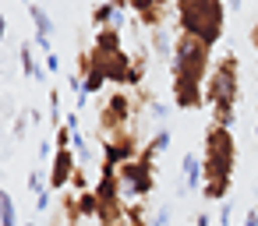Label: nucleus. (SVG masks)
<instances>
[{
  "label": "nucleus",
  "instance_id": "obj_33",
  "mask_svg": "<svg viewBox=\"0 0 258 226\" xmlns=\"http://www.w3.org/2000/svg\"><path fill=\"white\" fill-rule=\"evenodd\" d=\"M43 64H46V71H50V74H57V71H60V57H57V53H46V57H43Z\"/></svg>",
  "mask_w": 258,
  "mask_h": 226
},
{
  "label": "nucleus",
  "instance_id": "obj_44",
  "mask_svg": "<svg viewBox=\"0 0 258 226\" xmlns=\"http://www.w3.org/2000/svg\"><path fill=\"white\" fill-rule=\"evenodd\" d=\"M254 138H258V124H254Z\"/></svg>",
  "mask_w": 258,
  "mask_h": 226
},
{
  "label": "nucleus",
  "instance_id": "obj_1",
  "mask_svg": "<svg viewBox=\"0 0 258 226\" xmlns=\"http://www.w3.org/2000/svg\"><path fill=\"white\" fill-rule=\"evenodd\" d=\"M212 71V50L180 32L173 39V57H170V74H173V103L180 110H202L205 106V78Z\"/></svg>",
  "mask_w": 258,
  "mask_h": 226
},
{
  "label": "nucleus",
  "instance_id": "obj_28",
  "mask_svg": "<svg viewBox=\"0 0 258 226\" xmlns=\"http://www.w3.org/2000/svg\"><path fill=\"white\" fill-rule=\"evenodd\" d=\"M230 219H233V201L226 198V201H219V226H230Z\"/></svg>",
  "mask_w": 258,
  "mask_h": 226
},
{
  "label": "nucleus",
  "instance_id": "obj_16",
  "mask_svg": "<svg viewBox=\"0 0 258 226\" xmlns=\"http://www.w3.org/2000/svg\"><path fill=\"white\" fill-rule=\"evenodd\" d=\"M117 22V8L110 4V0H99V4L92 8V25L96 29H110Z\"/></svg>",
  "mask_w": 258,
  "mask_h": 226
},
{
  "label": "nucleus",
  "instance_id": "obj_12",
  "mask_svg": "<svg viewBox=\"0 0 258 226\" xmlns=\"http://www.w3.org/2000/svg\"><path fill=\"white\" fill-rule=\"evenodd\" d=\"M120 29H96V39H92V57L96 60H110L113 53H120Z\"/></svg>",
  "mask_w": 258,
  "mask_h": 226
},
{
  "label": "nucleus",
  "instance_id": "obj_18",
  "mask_svg": "<svg viewBox=\"0 0 258 226\" xmlns=\"http://www.w3.org/2000/svg\"><path fill=\"white\" fill-rule=\"evenodd\" d=\"M0 226H18V208L11 191H0Z\"/></svg>",
  "mask_w": 258,
  "mask_h": 226
},
{
  "label": "nucleus",
  "instance_id": "obj_5",
  "mask_svg": "<svg viewBox=\"0 0 258 226\" xmlns=\"http://www.w3.org/2000/svg\"><path fill=\"white\" fill-rule=\"evenodd\" d=\"M120 166L113 163H103L99 166V180H96V198H99V226H113V222H124V191H120Z\"/></svg>",
  "mask_w": 258,
  "mask_h": 226
},
{
  "label": "nucleus",
  "instance_id": "obj_6",
  "mask_svg": "<svg viewBox=\"0 0 258 226\" xmlns=\"http://www.w3.org/2000/svg\"><path fill=\"white\" fill-rule=\"evenodd\" d=\"M131 113H135L131 92H127V89H113V92L103 99V106H99V131H103L106 138L127 131V127H131Z\"/></svg>",
  "mask_w": 258,
  "mask_h": 226
},
{
  "label": "nucleus",
  "instance_id": "obj_24",
  "mask_svg": "<svg viewBox=\"0 0 258 226\" xmlns=\"http://www.w3.org/2000/svg\"><path fill=\"white\" fill-rule=\"evenodd\" d=\"M29 191H32V194H43V191H46V170H43V166L29 173Z\"/></svg>",
  "mask_w": 258,
  "mask_h": 226
},
{
  "label": "nucleus",
  "instance_id": "obj_22",
  "mask_svg": "<svg viewBox=\"0 0 258 226\" xmlns=\"http://www.w3.org/2000/svg\"><path fill=\"white\" fill-rule=\"evenodd\" d=\"M124 222H127V226H152V222L145 219L142 205H124Z\"/></svg>",
  "mask_w": 258,
  "mask_h": 226
},
{
  "label": "nucleus",
  "instance_id": "obj_13",
  "mask_svg": "<svg viewBox=\"0 0 258 226\" xmlns=\"http://www.w3.org/2000/svg\"><path fill=\"white\" fill-rule=\"evenodd\" d=\"M99 64H103V71H106V82H113V85H127V74H131L135 57H131L127 50H120V53H113L110 60H99Z\"/></svg>",
  "mask_w": 258,
  "mask_h": 226
},
{
  "label": "nucleus",
  "instance_id": "obj_41",
  "mask_svg": "<svg viewBox=\"0 0 258 226\" xmlns=\"http://www.w3.org/2000/svg\"><path fill=\"white\" fill-rule=\"evenodd\" d=\"M22 226H39V222H22Z\"/></svg>",
  "mask_w": 258,
  "mask_h": 226
},
{
  "label": "nucleus",
  "instance_id": "obj_8",
  "mask_svg": "<svg viewBox=\"0 0 258 226\" xmlns=\"http://www.w3.org/2000/svg\"><path fill=\"white\" fill-rule=\"evenodd\" d=\"M99 148H103V163H113V166H124V163L138 159V152H142L135 127H127V131H120V134H113V138H103Z\"/></svg>",
  "mask_w": 258,
  "mask_h": 226
},
{
  "label": "nucleus",
  "instance_id": "obj_37",
  "mask_svg": "<svg viewBox=\"0 0 258 226\" xmlns=\"http://www.w3.org/2000/svg\"><path fill=\"white\" fill-rule=\"evenodd\" d=\"M195 226H212V215H209V212H198V215H195Z\"/></svg>",
  "mask_w": 258,
  "mask_h": 226
},
{
  "label": "nucleus",
  "instance_id": "obj_11",
  "mask_svg": "<svg viewBox=\"0 0 258 226\" xmlns=\"http://www.w3.org/2000/svg\"><path fill=\"white\" fill-rule=\"evenodd\" d=\"M131 11H135V22L145 25V29H163V15L166 8L159 4V0H131Z\"/></svg>",
  "mask_w": 258,
  "mask_h": 226
},
{
  "label": "nucleus",
  "instance_id": "obj_19",
  "mask_svg": "<svg viewBox=\"0 0 258 226\" xmlns=\"http://www.w3.org/2000/svg\"><path fill=\"white\" fill-rule=\"evenodd\" d=\"M78 215H82V219H96V215H99V198H96V191H82V194H78Z\"/></svg>",
  "mask_w": 258,
  "mask_h": 226
},
{
  "label": "nucleus",
  "instance_id": "obj_25",
  "mask_svg": "<svg viewBox=\"0 0 258 226\" xmlns=\"http://www.w3.org/2000/svg\"><path fill=\"white\" fill-rule=\"evenodd\" d=\"M71 191H75V194H82V191H92V184H89V173H85L82 166H78V170H75V177H71Z\"/></svg>",
  "mask_w": 258,
  "mask_h": 226
},
{
  "label": "nucleus",
  "instance_id": "obj_32",
  "mask_svg": "<svg viewBox=\"0 0 258 226\" xmlns=\"http://www.w3.org/2000/svg\"><path fill=\"white\" fill-rule=\"evenodd\" d=\"M50 198H53V191H50V187H46L43 194H36V212H46V208H50Z\"/></svg>",
  "mask_w": 258,
  "mask_h": 226
},
{
  "label": "nucleus",
  "instance_id": "obj_42",
  "mask_svg": "<svg viewBox=\"0 0 258 226\" xmlns=\"http://www.w3.org/2000/svg\"><path fill=\"white\" fill-rule=\"evenodd\" d=\"M18 4H32V0H18Z\"/></svg>",
  "mask_w": 258,
  "mask_h": 226
},
{
  "label": "nucleus",
  "instance_id": "obj_31",
  "mask_svg": "<svg viewBox=\"0 0 258 226\" xmlns=\"http://www.w3.org/2000/svg\"><path fill=\"white\" fill-rule=\"evenodd\" d=\"M11 131H15V138H25V131H29V113H25V117H15Z\"/></svg>",
  "mask_w": 258,
  "mask_h": 226
},
{
  "label": "nucleus",
  "instance_id": "obj_9",
  "mask_svg": "<svg viewBox=\"0 0 258 226\" xmlns=\"http://www.w3.org/2000/svg\"><path fill=\"white\" fill-rule=\"evenodd\" d=\"M75 170H78V156H75V148H57V156L50 159V170H46V173H50V191H53V194L68 191Z\"/></svg>",
  "mask_w": 258,
  "mask_h": 226
},
{
  "label": "nucleus",
  "instance_id": "obj_4",
  "mask_svg": "<svg viewBox=\"0 0 258 226\" xmlns=\"http://www.w3.org/2000/svg\"><path fill=\"white\" fill-rule=\"evenodd\" d=\"M173 4H177L180 32L202 39L209 50L223 39V29H226V4L223 0H173Z\"/></svg>",
  "mask_w": 258,
  "mask_h": 226
},
{
  "label": "nucleus",
  "instance_id": "obj_27",
  "mask_svg": "<svg viewBox=\"0 0 258 226\" xmlns=\"http://www.w3.org/2000/svg\"><path fill=\"white\" fill-rule=\"evenodd\" d=\"M71 134H75V131L60 124V127H57V134H53V145H57V148H71Z\"/></svg>",
  "mask_w": 258,
  "mask_h": 226
},
{
  "label": "nucleus",
  "instance_id": "obj_2",
  "mask_svg": "<svg viewBox=\"0 0 258 226\" xmlns=\"http://www.w3.org/2000/svg\"><path fill=\"white\" fill-rule=\"evenodd\" d=\"M202 166H205L202 198L205 201H226L230 184H233V166H237V141H233V131L230 127H219V124H209L205 127Z\"/></svg>",
  "mask_w": 258,
  "mask_h": 226
},
{
  "label": "nucleus",
  "instance_id": "obj_46",
  "mask_svg": "<svg viewBox=\"0 0 258 226\" xmlns=\"http://www.w3.org/2000/svg\"><path fill=\"white\" fill-rule=\"evenodd\" d=\"M68 226H78V222H68Z\"/></svg>",
  "mask_w": 258,
  "mask_h": 226
},
{
  "label": "nucleus",
  "instance_id": "obj_45",
  "mask_svg": "<svg viewBox=\"0 0 258 226\" xmlns=\"http://www.w3.org/2000/svg\"><path fill=\"white\" fill-rule=\"evenodd\" d=\"M113 226H127V222H113Z\"/></svg>",
  "mask_w": 258,
  "mask_h": 226
},
{
  "label": "nucleus",
  "instance_id": "obj_15",
  "mask_svg": "<svg viewBox=\"0 0 258 226\" xmlns=\"http://www.w3.org/2000/svg\"><path fill=\"white\" fill-rule=\"evenodd\" d=\"M18 60H22V74H25V78L46 82V67L36 64V57H32V43H22V46H18Z\"/></svg>",
  "mask_w": 258,
  "mask_h": 226
},
{
  "label": "nucleus",
  "instance_id": "obj_3",
  "mask_svg": "<svg viewBox=\"0 0 258 226\" xmlns=\"http://www.w3.org/2000/svg\"><path fill=\"white\" fill-rule=\"evenodd\" d=\"M237 96H240V57L226 50L205 78V106L212 113V124L219 127L237 124Z\"/></svg>",
  "mask_w": 258,
  "mask_h": 226
},
{
  "label": "nucleus",
  "instance_id": "obj_34",
  "mask_svg": "<svg viewBox=\"0 0 258 226\" xmlns=\"http://www.w3.org/2000/svg\"><path fill=\"white\" fill-rule=\"evenodd\" d=\"M149 110H152V117H156V120H166V113H170V110H166V103H156V99L149 103Z\"/></svg>",
  "mask_w": 258,
  "mask_h": 226
},
{
  "label": "nucleus",
  "instance_id": "obj_30",
  "mask_svg": "<svg viewBox=\"0 0 258 226\" xmlns=\"http://www.w3.org/2000/svg\"><path fill=\"white\" fill-rule=\"evenodd\" d=\"M170 219H173V212H170V205H163V208L152 215V226H170Z\"/></svg>",
  "mask_w": 258,
  "mask_h": 226
},
{
  "label": "nucleus",
  "instance_id": "obj_23",
  "mask_svg": "<svg viewBox=\"0 0 258 226\" xmlns=\"http://www.w3.org/2000/svg\"><path fill=\"white\" fill-rule=\"evenodd\" d=\"M142 82H145V57H135L131 74H127V85H131V89H142Z\"/></svg>",
  "mask_w": 258,
  "mask_h": 226
},
{
  "label": "nucleus",
  "instance_id": "obj_17",
  "mask_svg": "<svg viewBox=\"0 0 258 226\" xmlns=\"http://www.w3.org/2000/svg\"><path fill=\"white\" fill-rule=\"evenodd\" d=\"M106 89V71H103V64L92 57V71H89V78H85V92L89 96H99Z\"/></svg>",
  "mask_w": 258,
  "mask_h": 226
},
{
  "label": "nucleus",
  "instance_id": "obj_21",
  "mask_svg": "<svg viewBox=\"0 0 258 226\" xmlns=\"http://www.w3.org/2000/svg\"><path fill=\"white\" fill-rule=\"evenodd\" d=\"M152 50H156L159 57H173V43H170V36H166L163 29L152 32Z\"/></svg>",
  "mask_w": 258,
  "mask_h": 226
},
{
  "label": "nucleus",
  "instance_id": "obj_29",
  "mask_svg": "<svg viewBox=\"0 0 258 226\" xmlns=\"http://www.w3.org/2000/svg\"><path fill=\"white\" fill-rule=\"evenodd\" d=\"M57 156V145L46 138V141H39V163H46V159H53Z\"/></svg>",
  "mask_w": 258,
  "mask_h": 226
},
{
  "label": "nucleus",
  "instance_id": "obj_14",
  "mask_svg": "<svg viewBox=\"0 0 258 226\" xmlns=\"http://www.w3.org/2000/svg\"><path fill=\"white\" fill-rule=\"evenodd\" d=\"M180 170H184V187L198 191V187H202V180H205L202 156H195V152H184V159H180Z\"/></svg>",
  "mask_w": 258,
  "mask_h": 226
},
{
  "label": "nucleus",
  "instance_id": "obj_39",
  "mask_svg": "<svg viewBox=\"0 0 258 226\" xmlns=\"http://www.w3.org/2000/svg\"><path fill=\"white\" fill-rule=\"evenodd\" d=\"M8 36V15H0V39Z\"/></svg>",
  "mask_w": 258,
  "mask_h": 226
},
{
  "label": "nucleus",
  "instance_id": "obj_43",
  "mask_svg": "<svg viewBox=\"0 0 258 226\" xmlns=\"http://www.w3.org/2000/svg\"><path fill=\"white\" fill-rule=\"evenodd\" d=\"M159 4H163V8H166V4H170V0H159Z\"/></svg>",
  "mask_w": 258,
  "mask_h": 226
},
{
  "label": "nucleus",
  "instance_id": "obj_26",
  "mask_svg": "<svg viewBox=\"0 0 258 226\" xmlns=\"http://www.w3.org/2000/svg\"><path fill=\"white\" fill-rule=\"evenodd\" d=\"M60 113H64V110H60V92L50 89V120H53L57 127H60Z\"/></svg>",
  "mask_w": 258,
  "mask_h": 226
},
{
  "label": "nucleus",
  "instance_id": "obj_7",
  "mask_svg": "<svg viewBox=\"0 0 258 226\" xmlns=\"http://www.w3.org/2000/svg\"><path fill=\"white\" fill-rule=\"evenodd\" d=\"M120 191H124V198H149L152 194V187H156V166L152 163H142V159H131V163H124L120 170Z\"/></svg>",
  "mask_w": 258,
  "mask_h": 226
},
{
  "label": "nucleus",
  "instance_id": "obj_20",
  "mask_svg": "<svg viewBox=\"0 0 258 226\" xmlns=\"http://www.w3.org/2000/svg\"><path fill=\"white\" fill-rule=\"evenodd\" d=\"M170 141H173V134H170V127H166V124H163V127H159V131H156V134H152V141H149V145H145V148H152V152H156V156H159V152H166V148H170Z\"/></svg>",
  "mask_w": 258,
  "mask_h": 226
},
{
  "label": "nucleus",
  "instance_id": "obj_40",
  "mask_svg": "<svg viewBox=\"0 0 258 226\" xmlns=\"http://www.w3.org/2000/svg\"><path fill=\"white\" fill-rule=\"evenodd\" d=\"M240 4L244 0H226V11H240Z\"/></svg>",
  "mask_w": 258,
  "mask_h": 226
},
{
  "label": "nucleus",
  "instance_id": "obj_36",
  "mask_svg": "<svg viewBox=\"0 0 258 226\" xmlns=\"http://www.w3.org/2000/svg\"><path fill=\"white\" fill-rule=\"evenodd\" d=\"M244 226H258V208H247V215H244Z\"/></svg>",
  "mask_w": 258,
  "mask_h": 226
},
{
  "label": "nucleus",
  "instance_id": "obj_35",
  "mask_svg": "<svg viewBox=\"0 0 258 226\" xmlns=\"http://www.w3.org/2000/svg\"><path fill=\"white\" fill-rule=\"evenodd\" d=\"M64 127H71V131H82V127H78V110H75V113H64Z\"/></svg>",
  "mask_w": 258,
  "mask_h": 226
},
{
  "label": "nucleus",
  "instance_id": "obj_38",
  "mask_svg": "<svg viewBox=\"0 0 258 226\" xmlns=\"http://www.w3.org/2000/svg\"><path fill=\"white\" fill-rule=\"evenodd\" d=\"M247 39H251V46L258 50V25H251V32H247Z\"/></svg>",
  "mask_w": 258,
  "mask_h": 226
},
{
  "label": "nucleus",
  "instance_id": "obj_10",
  "mask_svg": "<svg viewBox=\"0 0 258 226\" xmlns=\"http://www.w3.org/2000/svg\"><path fill=\"white\" fill-rule=\"evenodd\" d=\"M29 18H32V25H36V46L43 50V53H53L50 50V36H53V18L46 15V8L43 4H36V0H32V4H29Z\"/></svg>",
  "mask_w": 258,
  "mask_h": 226
}]
</instances>
